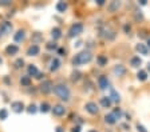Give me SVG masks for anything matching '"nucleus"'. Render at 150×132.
<instances>
[{"instance_id": "1", "label": "nucleus", "mask_w": 150, "mask_h": 132, "mask_svg": "<svg viewBox=\"0 0 150 132\" xmlns=\"http://www.w3.org/2000/svg\"><path fill=\"white\" fill-rule=\"evenodd\" d=\"M91 59H93V55H91L90 51H82V52H79V54L72 59V64H74L75 67H78V66H82V64L90 63Z\"/></svg>"}, {"instance_id": "2", "label": "nucleus", "mask_w": 150, "mask_h": 132, "mask_svg": "<svg viewBox=\"0 0 150 132\" xmlns=\"http://www.w3.org/2000/svg\"><path fill=\"white\" fill-rule=\"evenodd\" d=\"M54 92H55V95L60 100H63V101L70 100V89L66 84H56L54 87Z\"/></svg>"}, {"instance_id": "3", "label": "nucleus", "mask_w": 150, "mask_h": 132, "mask_svg": "<svg viewBox=\"0 0 150 132\" xmlns=\"http://www.w3.org/2000/svg\"><path fill=\"white\" fill-rule=\"evenodd\" d=\"M82 32H83V24H82V23H74V24L70 27L69 36L70 38H75V36H79Z\"/></svg>"}, {"instance_id": "4", "label": "nucleus", "mask_w": 150, "mask_h": 132, "mask_svg": "<svg viewBox=\"0 0 150 132\" xmlns=\"http://www.w3.org/2000/svg\"><path fill=\"white\" fill-rule=\"evenodd\" d=\"M84 108H86V111H87L88 113H91V115H98V112H99V108H98L97 103H94V101L86 103Z\"/></svg>"}, {"instance_id": "5", "label": "nucleus", "mask_w": 150, "mask_h": 132, "mask_svg": "<svg viewBox=\"0 0 150 132\" xmlns=\"http://www.w3.org/2000/svg\"><path fill=\"white\" fill-rule=\"evenodd\" d=\"M12 24L9 22H3L0 24V34H4V35H8L12 32Z\"/></svg>"}, {"instance_id": "6", "label": "nucleus", "mask_w": 150, "mask_h": 132, "mask_svg": "<svg viewBox=\"0 0 150 132\" xmlns=\"http://www.w3.org/2000/svg\"><path fill=\"white\" fill-rule=\"evenodd\" d=\"M52 89H54V85L50 80H44V82L40 84V91L43 92V94H50Z\"/></svg>"}, {"instance_id": "7", "label": "nucleus", "mask_w": 150, "mask_h": 132, "mask_svg": "<svg viewBox=\"0 0 150 132\" xmlns=\"http://www.w3.org/2000/svg\"><path fill=\"white\" fill-rule=\"evenodd\" d=\"M51 111H52V113L55 115V116H63V115L66 113V108L63 107V105H60V104L54 105V107L51 108Z\"/></svg>"}, {"instance_id": "8", "label": "nucleus", "mask_w": 150, "mask_h": 132, "mask_svg": "<svg viewBox=\"0 0 150 132\" xmlns=\"http://www.w3.org/2000/svg\"><path fill=\"white\" fill-rule=\"evenodd\" d=\"M11 108H12L13 112L20 113L24 111V104L22 101H13V103H11Z\"/></svg>"}, {"instance_id": "9", "label": "nucleus", "mask_w": 150, "mask_h": 132, "mask_svg": "<svg viewBox=\"0 0 150 132\" xmlns=\"http://www.w3.org/2000/svg\"><path fill=\"white\" fill-rule=\"evenodd\" d=\"M39 52H40V48H39L38 44H32V45H30L27 50L28 56H36V55H39Z\"/></svg>"}, {"instance_id": "10", "label": "nucleus", "mask_w": 150, "mask_h": 132, "mask_svg": "<svg viewBox=\"0 0 150 132\" xmlns=\"http://www.w3.org/2000/svg\"><path fill=\"white\" fill-rule=\"evenodd\" d=\"M112 72H114L115 76H123L126 73V68L122 66V64H117V66L112 68Z\"/></svg>"}, {"instance_id": "11", "label": "nucleus", "mask_w": 150, "mask_h": 132, "mask_svg": "<svg viewBox=\"0 0 150 132\" xmlns=\"http://www.w3.org/2000/svg\"><path fill=\"white\" fill-rule=\"evenodd\" d=\"M98 85H99L100 89H106V88H109V80H107L106 76H99V79H98Z\"/></svg>"}, {"instance_id": "12", "label": "nucleus", "mask_w": 150, "mask_h": 132, "mask_svg": "<svg viewBox=\"0 0 150 132\" xmlns=\"http://www.w3.org/2000/svg\"><path fill=\"white\" fill-rule=\"evenodd\" d=\"M6 52H7V55H9V56L16 55L19 52V47L16 45V44H9L8 47L6 48Z\"/></svg>"}, {"instance_id": "13", "label": "nucleus", "mask_w": 150, "mask_h": 132, "mask_svg": "<svg viewBox=\"0 0 150 132\" xmlns=\"http://www.w3.org/2000/svg\"><path fill=\"white\" fill-rule=\"evenodd\" d=\"M59 67H60V60L58 59V57H54V59L51 60V63H50V71L51 72H55Z\"/></svg>"}, {"instance_id": "14", "label": "nucleus", "mask_w": 150, "mask_h": 132, "mask_svg": "<svg viewBox=\"0 0 150 132\" xmlns=\"http://www.w3.org/2000/svg\"><path fill=\"white\" fill-rule=\"evenodd\" d=\"M135 50H137L141 55H147L149 54V48H147L145 44H142V43H138L137 45H135Z\"/></svg>"}, {"instance_id": "15", "label": "nucleus", "mask_w": 150, "mask_h": 132, "mask_svg": "<svg viewBox=\"0 0 150 132\" xmlns=\"http://www.w3.org/2000/svg\"><path fill=\"white\" fill-rule=\"evenodd\" d=\"M109 98L111 99V101H115V103H119V101H121V96H119V94L114 89V88L110 89V96Z\"/></svg>"}, {"instance_id": "16", "label": "nucleus", "mask_w": 150, "mask_h": 132, "mask_svg": "<svg viewBox=\"0 0 150 132\" xmlns=\"http://www.w3.org/2000/svg\"><path fill=\"white\" fill-rule=\"evenodd\" d=\"M121 7V1H111V3L107 6V10H109V12H115V11H118V8Z\"/></svg>"}, {"instance_id": "17", "label": "nucleus", "mask_w": 150, "mask_h": 132, "mask_svg": "<svg viewBox=\"0 0 150 132\" xmlns=\"http://www.w3.org/2000/svg\"><path fill=\"white\" fill-rule=\"evenodd\" d=\"M111 99L109 98V96H103L102 99H100V105H102L103 108H110L111 107Z\"/></svg>"}, {"instance_id": "18", "label": "nucleus", "mask_w": 150, "mask_h": 132, "mask_svg": "<svg viewBox=\"0 0 150 132\" xmlns=\"http://www.w3.org/2000/svg\"><path fill=\"white\" fill-rule=\"evenodd\" d=\"M24 38H25V32H24V31H22V29L16 32L15 36H13V39H15L16 43H22V41L24 40Z\"/></svg>"}, {"instance_id": "19", "label": "nucleus", "mask_w": 150, "mask_h": 132, "mask_svg": "<svg viewBox=\"0 0 150 132\" xmlns=\"http://www.w3.org/2000/svg\"><path fill=\"white\" fill-rule=\"evenodd\" d=\"M51 36H52L54 40H58V39L62 38V31H60V28H58V27L52 28V31H51Z\"/></svg>"}, {"instance_id": "20", "label": "nucleus", "mask_w": 150, "mask_h": 132, "mask_svg": "<svg viewBox=\"0 0 150 132\" xmlns=\"http://www.w3.org/2000/svg\"><path fill=\"white\" fill-rule=\"evenodd\" d=\"M141 64H142V60H141L139 56L131 57V60H130V66H131V67H134V68H138Z\"/></svg>"}, {"instance_id": "21", "label": "nucleus", "mask_w": 150, "mask_h": 132, "mask_svg": "<svg viewBox=\"0 0 150 132\" xmlns=\"http://www.w3.org/2000/svg\"><path fill=\"white\" fill-rule=\"evenodd\" d=\"M38 73H39V71H38L36 66L30 64V66H28V76H30V78H31V76H35V78H36Z\"/></svg>"}, {"instance_id": "22", "label": "nucleus", "mask_w": 150, "mask_h": 132, "mask_svg": "<svg viewBox=\"0 0 150 132\" xmlns=\"http://www.w3.org/2000/svg\"><path fill=\"white\" fill-rule=\"evenodd\" d=\"M105 122H106L107 124H115L117 119L114 117V115H112V113H109V115H106V116H105Z\"/></svg>"}, {"instance_id": "23", "label": "nucleus", "mask_w": 150, "mask_h": 132, "mask_svg": "<svg viewBox=\"0 0 150 132\" xmlns=\"http://www.w3.org/2000/svg\"><path fill=\"white\" fill-rule=\"evenodd\" d=\"M66 10H67V3L59 1V3L56 4V11H58V12H64Z\"/></svg>"}, {"instance_id": "24", "label": "nucleus", "mask_w": 150, "mask_h": 132, "mask_svg": "<svg viewBox=\"0 0 150 132\" xmlns=\"http://www.w3.org/2000/svg\"><path fill=\"white\" fill-rule=\"evenodd\" d=\"M137 78H138V80H141V82H145V80L147 79L146 71H144V69H139V71H138V73H137Z\"/></svg>"}, {"instance_id": "25", "label": "nucleus", "mask_w": 150, "mask_h": 132, "mask_svg": "<svg viewBox=\"0 0 150 132\" xmlns=\"http://www.w3.org/2000/svg\"><path fill=\"white\" fill-rule=\"evenodd\" d=\"M20 83H22V85H24V87H28V85L31 84V78H30L28 75L22 76V79H20Z\"/></svg>"}, {"instance_id": "26", "label": "nucleus", "mask_w": 150, "mask_h": 132, "mask_svg": "<svg viewBox=\"0 0 150 132\" xmlns=\"http://www.w3.org/2000/svg\"><path fill=\"white\" fill-rule=\"evenodd\" d=\"M39 111H40V112H43V113H46V112H48V111H51V105L48 103H42Z\"/></svg>"}, {"instance_id": "27", "label": "nucleus", "mask_w": 150, "mask_h": 132, "mask_svg": "<svg viewBox=\"0 0 150 132\" xmlns=\"http://www.w3.org/2000/svg\"><path fill=\"white\" fill-rule=\"evenodd\" d=\"M97 60H98V64H99V66H102V67L107 64V57L103 56V55H99V56L97 57Z\"/></svg>"}, {"instance_id": "28", "label": "nucleus", "mask_w": 150, "mask_h": 132, "mask_svg": "<svg viewBox=\"0 0 150 132\" xmlns=\"http://www.w3.org/2000/svg\"><path fill=\"white\" fill-rule=\"evenodd\" d=\"M112 115H114V117H115V119H121V117H122V110H121V108H114Z\"/></svg>"}, {"instance_id": "29", "label": "nucleus", "mask_w": 150, "mask_h": 132, "mask_svg": "<svg viewBox=\"0 0 150 132\" xmlns=\"http://www.w3.org/2000/svg\"><path fill=\"white\" fill-rule=\"evenodd\" d=\"M81 75H82V73L79 72V71H74V72L71 73V80H72V82L79 80V79H81Z\"/></svg>"}, {"instance_id": "30", "label": "nucleus", "mask_w": 150, "mask_h": 132, "mask_svg": "<svg viewBox=\"0 0 150 132\" xmlns=\"http://www.w3.org/2000/svg\"><path fill=\"white\" fill-rule=\"evenodd\" d=\"M8 117V111L6 108H1L0 110V120H6Z\"/></svg>"}, {"instance_id": "31", "label": "nucleus", "mask_w": 150, "mask_h": 132, "mask_svg": "<svg viewBox=\"0 0 150 132\" xmlns=\"http://www.w3.org/2000/svg\"><path fill=\"white\" fill-rule=\"evenodd\" d=\"M47 50H51V51H55V50H58V44L55 43V41H50V43H47Z\"/></svg>"}, {"instance_id": "32", "label": "nucleus", "mask_w": 150, "mask_h": 132, "mask_svg": "<svg viewBox=\"0 0 150 132\" xmlns=\"http://www.w3.org/2000/svg\"><path fill=\"white\" fill-rule=\"evenodd\" d=\"M27 111H28V113H35L38 111L36 110V105H35V104H31V105L27 108Z\"/></svg>"}, {"instance_id": "33", "label": "nucleus", "mask_w": 150, "mask_h": 132, "mask_svg": "<svg viewBox=\"0 0 150 132\" xmlns=\"http://www.w3.org/2000/svg\"><path fill=\"white\" fill-rule=\"evenodd\" d=\"M23 64H24V60H23V59H18V60L15 61L16 68H20V67H23Z\"/></svg>"}, {"instance_id": "34", "label": "nucleus", "mask_w": 150, "mask_h": 132, "mask_svg": "<svg viewBox=\"0 0 150 132\" xmlns=\"http://www.w3.org/2000/svg\"><path fill=\"white\" fill-rule=\"evenodd\" d=\"M137 129H138V132H147L146 128L144 126H141V124H137Z\"/></svg>"}, {"instance_id": "35", "label": "nucleus", "mask_w": 150, "mask_h": 132, "mask_svg": "<svg viewBox=\"0 0 150 132\" xmlns=\"http://www.w3.org/2000/svg\"><path fill=\"white\" fill-rule=\"evenodd\" d=\"M130 29H131V27L129 24H125L123 25V31L126 32V34H129V32H130Z\"/></svg>"}, {"instance_id": "36", "label": "nucleus", "mask_w": 150, "mask_h": 132, "mask_svg": "<svg viewBox=\"0 0 150 132\" xmlns=\"http://www.w3.org/2000/svg\"><path fill=\"white\" fill-rule=\"evenodd\" d=\"M9 4H11L9 0H1V1H0V6H9Z\"/></svg>"}, {"instance_id": "37", "label": "nucleus", "mask_w": 150, "mask_h": 132, "mask_svg": "<svg viewBox=\"0 0 150 132\" xmlns=\"http://www.w3.org/2000/svg\"><path fill=\"white\" fill-rule=\"evenodd\" d=\"M135 19H137V20H142V19H144V15H142V13H135Z\"/></svg>"}, {"instance_id": "38", "label": "nucleus", "mask_w": 150, "mask_h": 132, "mask_svg": "<svg viewBox=\"0 0 150 132\" xmlns=\"http://www.w3.org/2000/svg\"><path fill=\"white\" fill-rule=\"evenodd\" d=\"M63 54H66L64 48H58V55H60V56H63Z\"/></svg>"}, {"instance_id": "39", "label": "nucleus", "mask_w": 150, "mask_h": 132, "mask_svg": "<svg viewBox=\"0 0 150 132\" xmlns=\"http://www.w3.org/2000/svg\"><path fill=\"white\" fill-rule=\"evenodd\" d=\"M71 132H81V127H79V126L74 127V128L71 129Z\"/></svg>"}, {"instance_id": "40", "label": "nucleus", "mask_w": 150, "mask_h": 132, "mask_svg": "<svg viewBox=\"0 0 150 132\" xmlns=\"http://www.w3.org/2000/svg\"><path fill=\"white\" fill-rule=\"evenodd\" d=\"M55 132H64V129H63V128H62V127H56Z\"/></svg>"}, {"instance_id": "41", "label": "nucleus", "mask_w": 150, "mask_h": 132, "mask_svg": "<svg viewBox=\"0 0 150 132\" xmlns=\"http://www.w3.org/2000/svg\"><path fill=\"white\" fill-rule=\"evenodd\" d=\"M97 4L98 6H103V4H105V0H97Z\"/></svg>"}, {"instance_id": "42", "label": "nucleus", "mask_w": 150, "mask_h": 132, "mask_svg": "<svg viewBox=\"0 0 150 132\" xmlns=\"http://www.w3.org/2000/svg\"><path fill=\"white\" fill-rule=\"evenodd\" d=\"M139 4H141V6H146L147 1H146V0H139Z\"/></svg>"}, {"instance_id": "43", "label": "nucleus", "mask_w": 150, "mask_h": 132, "mask_svg": "<svg viewBox=\"0 0 150 132\" xmlns=\"http://www.w3.org/2000/svg\"><path fill=\"white\" fill-rule=\"evenodd\" d=\"M122 128H125L126 131H127V129H130V126H127V124H122Z\"/></svg>"}, {"instance_id": "44", "label": "nucleus", "mask_w": 150, "mask_h": 132, "mask_svg": "<svg viewBox=\"0 0 150 132\" xmlns=\"http://www.w3.org/2000/svg\"><path fill=\"white\" fill-rule=\"evenodd\" d=\"M42 76H44V75H43V73H40V72H39V73H38V75H36V79H42Z\"/></svg>"}, {"instance_id": "45", "label": "nucleus", "mask_w": 150, "mask_h": 132, "mask_svg": "<svg viewBox=\"0 0 150 132\" xmlns=\"http://www.w3.org/2000/svg\"><path fill=\"white\" fill-rule=\"evenodd\" d=\"M147 45H149V47H150V39H149V40H147Z\"/></svg>"}, {"instance_id": "46", "label": "nucleus", "mask_w": 150, "mask_h": 132, "mask_svg": "<svg viewBox=\"0 0 150 132\" xmlns=\"http://www.w3.org/2000/svg\"><path fill=\"white\" fill-rule=\"evenodd\" d=\"M147 69H149V71H150V63L147 64Z\"/></svg>"}, {"instance_id": "47", "label": "nucleus", "mask_w": 150, "mask_h": 132, "mask_svg": "<svg viewBox=\"0 0 150 132\" xmlns=\"http://www.w3.org/2000/svg\"><path fill=\"white\" fill-rule=\"evenodd\" d=\"M88 132H98V131H95V129H91V131H88Z\"/></svg>"}, {"instance_id": "48", "label": "nucleus", "mask_w": 150, "mask_h": 132, "mask_svg": "<svg viewBox=\"0 0 150 132\" xmlns=\"http://www.w3.org/2000/svg\"><path fill=\"white\" fill-rule=\"evenodd\" d=\"M1 63H3V60H1V59H0V64H1Z\"/></svg>"}]
</instances>
